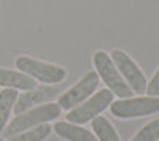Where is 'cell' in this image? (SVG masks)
<instances>
[{
    "label": "cell",
    "mask_w": 159,
    "mask_h": 141,
    "mask_svg": "<svg viewBox=\"0 0 159 141\" xmlns=\"http://www.w3.org/2000/svg\"><path fill=\"white\" fill-rule=\"evenodd\" d=\"M61 111L62 109L57 103H43L40 106L30 108L21 114H16L15 119L8 124V127H5L2 133L7 138L15 136L21 132H25V130L34 129V127H37L40 124H46L52 119L59 118Z\"/></svg>",
    "instance_id": "1"
},
{
    "label": "cell",
    "mask_w": 159,
    "mask_h": 141,
    "mask_svg": "<svg viewBox=\"0 0 159 141\" xmlns=\"http://www.w3.org/2000/svg\"><path fill=\"white\" fill-rule=\"evenodd\" d=\"M94 62L96 71L99 75V78L105 83L108 91L113 92V95H116L118 98H129L132 97V89L129 87V84L124 81V78L121 76V73L118 71L116 65L113 63L111 57L103 53V51H97L92 57Z\"/></svg>",
    "instance_id": "2"
},
{
    "label": "cell",
    "mask_w": 159,
    "mask_h": 141,
    "mask_svg": "<svg viewBox=\"0 0 159 141\" xmlns=\"http://www.w3.org/2000/svg\"><path fill=\"white\" fill-rule=\"evenodd\" d=\"M113 100H115V95H113L111 91H108V89L97 91L89 98H86L83 103H80L75 108H72L67 113L65 119H67V122H72V124H76V125H83L86 122H91L94 118H97L100 113H103L111 105Z\"/></svg>",
    "instance_id": "3"
},
{
    "label": "cell",
    "mask_w": 159,
    "mask_h": 141,
    "mask_svg": "<svg viewBox=\"0 0 159 141\" xmlns=\"http://www.w3.org/2000/svg\"><path fill=\"white\" fill-rule=\"evenodd\" d=\"M110 111L118 119H134L159 113V97H129L113 100Z\"/></svg>",
    "instance_id": "4"
},
{
    "label": "cell",
    "mask_w": 159,
    "mask_h": 141,
    "mask_svg": "<svg viewBox=\"0 0 159 141\" xmlns=\"http://www.w3.org/2000/svg\"><path fill=\"white\" fill-rule=\"evenodd\" d=\"M15 65L19 71L29 75L30 78H34L38 83H43V84H59L67 76L65 68L27 57V56H19L15 62Z\"/></svg>",
    "instance_id": "5"
},
{
    "label": "cell",
    "mask_w": 159,
    "mask_h": 141,
    "mask_svg": "<svg viewBox=\"0 0 159 141\" xmlns=\"http://www.w3.org/2000/svg\"><path fill=\"white\" fill-rule=\"evenodd\" d=\"M99 83H100V78H99L97 71H88L75 86H72L64 94L59 95L57 105L61 106V109L70 111L72 108L83 103L86 98H89L94 94L99 87Z\"/></svg>",
    "instance_id": "6"
},
{
    "label": "cell",
    "mask_w": 159,
    "mask_h": 141,
    "mask_svg": "<svg viewBox=\"0 0 159 141\" xmlns=\"http://www.w3.org/2000/svg\"><path fill=\"white\" fill-rule=\"evenodd\" d=\"M111 60L116 65L118 71L121 73V76L124 78V81L129 84V87L132 89L134 94H145L147 92V78H145L143 71L140 70V67L132 60V57H129L127 53H124L123 49H113L111 51Z\"/></svg>",
    "instance_id": "7"
},
{
    "label": "cell",
    "mask_w": 159,
    "mask_h": 141,
    "mask_svg": "<svg viewBox=\"0 0 159 141\" xmlns=\"http://www.w3.org/2000/svg\"><path fill=\"white\" fill-rule=\"evenodd\" d=\"M56 94H57V91L52 87H40V89L37 87V89H32V91H25L22 95H18V100L15 103L13 111H15V114H21L38 103L51 100Z\"/></svg>",
    "instance_id": "8"
},
{
    "label": "cell",
    "mask_w": 159,
    "mask_h": 141,
    "mask_svg": "<svg viewBox=\"0 0 159 141\" xmlns=\"http://www.w3.org/2000/svg\"><path fill=\"white\" fill-rule=\"evenodd\" d=\"M0 87L16 89V91H32L38 87V81L22 71L0 68Z\"/></svg>",
    "instance_id": "9"
},
{
    "label": "cell",
    "mask_w": 159,
    "mask_h": 141,
    "mask_svg": "<svg viewBox=\"0 0 159 141\" xmlns=\"http://www.w3.org/2000/svg\"><path fill=\"white\" fill-rule=\"evenodd\" d=\"M52 132L57 136L67 139V141H99L94 132L83 129L81 125H76L67 121H61L52 125Z\"/></svg>",
    "instance_id": "10"
},
{
    "label": "cell",
    "mask_w": 159,
    "mask_h": 141,
    "mask_svg": "<svg viewBox=\"0 0 159 141\" xmlns=\"http://www.w3.org/2000/svg\"><path fill=\"white\" fill-rule=\"evenodd\" d=\"M18 95L19 94L16 89H3V91H0V135H2L3 129L7 127L8 118L13 113Z\"/></svg>",
    "instance_id": "11"
},
{
    "label": "cell",
    "mask_w": 159,
    "mask_h": 141,
    "mask_svg": "<svg viewBox=\"0 0 159 141\" xmlns=\"http://www.w3.org/2000/svg\"><path fill=\"white\" fill-rule=\"evenodd\" d=\"M91 125H92V132H94L99 141H121L116 129L107 118L97 116L91 121Z\"/></svg>",
    "instance_id": "12"
},
{
    "label": "cell",
    "mask_w": 159,
    "mask_h": 141,
    "mask_svg": "<svg viewBox=\"0 0 159 141\" xmlns=\"http://www.w3.org/2000/svg\"><path fill=\"white\" fill-rule=\"evenodd\" d=\"M52 127L46 122V124H40L34 129H29L25 132H21L15 136H10V141H43L46 139V136L51 133Z\"/></svg>",
    "instance_id": "13"
},
{
    "label": "cell",
    "mask_w": 159,
    "mask_h": 141,
    "mask_svg": "<svg viewBox=\"0 0 159 141\" xmlns=\"http://www.w3.org/2000/svg\"><path fill=\"white\" fill-rule=\"evenodd\" d=\"M159 139V119L148 122L134 135L130 141H157Z\"/></svg>",
    "instance_id": "14"
},
{
    "label": "cell",
    "mask_w": 159,
    "mask_h": 141,
    "mask_svg": "<svg viewBox=\"0 0 159 141\" xmlns=\"http://www.w3.org/2000/svg\"><path fill=\"white\" fill-rule=\"evenodd\" d=\"M147 94L150 97H159V68L151 78V81L147 84Z\"/></svg>",
    "instance_id": "15"
},
{
    "label": "cell",
    "mask_w": 159,
    "mask_h": 141,
    "mask_svg": "<svg viewBox=\"0 0 159 141\" xmlns=\"http://www.w3.org/2000/svg\"><path fill=\"white\" fill-rule=\"evenodd\" d=\"M0 141H5V139H3V138H0Z\"/></svg>",
    "instance_id": "16"
},
{
    "label": "cell",
    "mask_w": 159,
    "mask_h": 141,
    "mask_svg": "<svg viewBox=\"0 0 159 141\" xmlns=\"http://www.w3.org/2000/svg\"><path fill=\"white\" fill-rule=\"evenodd\" d=\"M157 141H159V139H157Z\"/></svg>",
    "instance_id": "17"
}]
</instances>
